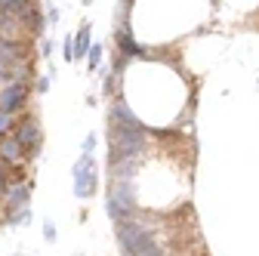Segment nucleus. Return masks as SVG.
Listing matches in <instances>:
<instances>
[{
  "mask_svg": "<svg viewBox=\"0 0 259 256\" xmlns=\"http://www.w3.org/2000/svg\"><path fill=\"white\" fill-rule=\"evenodd\" d=\"M50 53H53V44H50V40H44V44H40V56H50Z\"/></svg>",
  "mask_w": 259,
  "mask_h": 256,
  "instance_id": "aec40b11",
  "label": "nucleus"
},
{
  "mask_svg": "<svg viewBox=\"0 0 259 256\" xmlns=\"http://www.w3.org/2000/svg\"><path fill=\"white\" fill-rule=\"evenodd\" d=\"M13 136L19 139V145H22L25 154H37L40 151V123L34 117H25L16 130H13Z\"/></svg>",
  "mask_w": 259,
  "mask_h": 256,
  "instance_id": "20e7f679",
  "label": "nucleus"
},
{
  "mask_svg": "<svg viewBox=\"0 0 259 256\" xmlns=\"http://www.w3.org/2000/svg\"><path fill=\"white\" fill-rule=\"evenodd\" d=\"M62 53H65V62H74V40H71V37H65Z\"/></svg>",
  "mask_w": 259,
  "mask_h": 256,
  "instance_id": "dca6fc26",
  "label": "nucleus"
},
{
  "mask_svg": "<svg viewBox=\"0 0 259 256\" xmlns=\"http://www.w3.org/2000/svg\"><path fill=\"white\" fill-rule=\"evenodd\" d=\"M117 47H120V53L123 56H145V50L133 40V37H130V31L123 28V31H117Z\"/></svg>",
  "mask_w": 259,
  "mask_h": 256,
  "instance_id": "1a4fd4ad",
  "label": "nucleus"
},
{
  "mask_svg": "<svg viewBox=\"0 0 259 256\" xmlns=\"http://www.w3.org/2000/svg\"><path fill=\"white\" fill-rule=\"evenodd\" d=\"M31 7V0H0V13H10V16H22Z\"/></svg>",
  "mask_w": 259,
  "mask_h": 256,
  "instance_id": "9b49d317",
  "label": "nucleus"
},
{
  "mask_svg": "<svg viewBox=\"0 0 259 256\" xmlns=\"http://www.w3.org/2000/svg\"><path fill=\"white\" fill-rule=\"evenodd\" d=\"M25 56H28V50L22 44H16V37H0V65L16 68L25 62Z\"/></svg>",
  "mask_w": 259,
  "mask_h": 256,
  "instance_id": "39448f33",
  "label": "nucleus"
},
{
  "mask_svg": "<svg viewBox=\"0 0 259 256\" xmlns=\"http://www.w3.org/2000/svg\"><path fill=\"white\" fill-rule=\"evenodd\" d=\"M44 235H47V241H53V238H56V229L50 226V222H47V226H44Z\"/></svg>",
  "mask_w": 259,
  "mask_h": 256,
  "instance_id": "6ab92c4d",
  "label": "nucleus"
},
{
  "mask_svg": "<svg viewBox=\"0 0 259 256\" xmlns=\"http://www.w3.org/2000/svg\"><path fill=\"white\" fill-rule=\"evenodd\" d=\"M28 102V80H10L0 90V111H7L16 117V111H22Z\"/></svg>",
  "mask_w": 259,
  "mask_h": 256,
  "instance_id": "7ed1b4c3",
  "label": "nucleus"
},
{
  "mask_svg": "<svg viewBox=\"0 0 259 256\" xmlns=\"http://www.w3.org/2000/svg\"><path fill=\"white\" fill-rule=\"evenodd\" d=\"M99 62H102V47L96 44V47H90V53H87V68L96 71V68H99Z\"/></svg>",
  "mask_w": 259,
  "mask_h": 256,
  "instance_id": "ddd939ff",
  "label": "nucleus"
},
{
  "mask_svg": "<svg viewBox=\"0 0 259 256\" xmlns=\"http://www.w3.org/2000/svg\"><path fill=\"white\" fill-rule=\"evenodd\" d=\"M22 145H19V139L13 136V133H7V136H0V164H7V167H13V164H19L22 161Z\"/></svg>",
  "mask_w": 259,
  "mask_h": 256,
  "instance_id": "423d86ee",
  "label": "nucleus"
},
{
  "mask_svg": "<svg viewBox=\"0 0 259 256\" xmlns=\"http://www.w3.org/2000/svg\"><path fill=\"white\" fill-rule=\"evenodd\" d=\"M7 207H10V213H22L25 207H28V182H19V185H13V188H7Z\"/></svg>",
  "mask_w": 259,
  "mask_h": 256,
  "instance_id": "0eeeda50",
  "label": "nucleus"
},
{
  "mask_svg": "<svg viewBox=\"0 0 259 256\" xmlns=\"http://www.w3.org/2000/svg\"><path fill=\"white\" fill-rule=\"evenodd\" d=\"M19 31V19L10 13H0V37H16Z\"/></svg>",
  "mask_w": 259,
  "mask_h": 256,
  "instance_id": "f8f14e48",
  "label": "nucleus"
},
{
  "mask_svg": "<svg viewBox=\"0 0 259 256\" xmlns=\"http://www.w3.org/2000/svg\"><path fill=\"white\" fill-rule=\"evenodd\" d=\"M7 188H10V167L0 164V198L7 195Z\"/></svg>",
  "mask_w": 259,
  "mask_h": 256,
  "instance_id": "4468645a",
  "label": "nucleus"
},
{
  "mask_svg": "<svg viewBox=\"0 0 259 256\" xmlns=\"http://www.w3.org/2000/svg\"><path fill=\"white\" fill-rule=\"evenodd\" d=\"M93 145H96V136L90 133V136L83 139V154H93Z\"/></svg>",
  "mask_w": 259,
  "mask_h": 256,
  "instance_id": "f3484780",
  "label": "nucleus"
},
{
  "mask_svg": "<svg viewBox=\"0 0 259 256\" xmlns=\"http://www.w3.org/2000/svg\"><path fill=\"white\" fill-rule=\"evenodd\" d=\"M87 53H90V25H83L74 37V59H87Z\"/></svg>",
  "mask_w": 259,
  "mask_h": 256,
  "instance_id": "9d476101",
  "label": "nucleus"
},
{
  "mask_svg": "<svg viewBox=\"0 0 259 256\" xmlns=\"http://www.w3.org/2000/svg\"><path fill=\"white\" fill-rule=\"evenodd\" d=\"M19 25H25L28 31H34V34H40V31H44V13L34 7V4H31L22 16H19Z\"/></svg>",
  "mask_w": 259,
  "mask_h": 256,
  "instance_id": "6e6552de",
  "label": "nucleus"
},
{
  "mask_svg": "<svg viewBox=\"0 0 259 256\" xmlns=\"http://www.w3.org/2000/svg\"><path fill=\"white\" fill-rule=\"evenodd\" d=\"M96 185H99V173H96L93 154H80V161L74 164V195L80 201H90Z\"/></svg>",
  "mask_w": 259,
  "mask_h": 256,
  "instance_id": "f03ea898",
  "label": "nucleus"
},
{
  "mask_svg": "<svg viewBox=\"0 0 259 256\" xmlns=\"http://www.w3.org/2000/svg\"><path fill=\"white\" fill-rule=\"evenodd\" d=\"M133 210H136V198H133V188H130V182L114 179L111 188H108V216H111L114 222H123Z\"/></svg>",
  "mask_w": 259,
  "mask_h": 256,
  "instance_id": "f257e3e1",
  "label": "nucleus"
},
{
  "mask_svg": "<svg viewBox=\"0 0 259 256\" xmlns=\"http://www.w3.org/2000/svg\"><path fill=\"white\" fill-rule=\"evenodd\" d=\"M37 90H40V93L50 90V77H40V80H37Z\"/></svg>",
  "mask_w": 259,
  "mask_h": 256,
  "instance_id": "412c9836",
  "label": "nucleus"
},
{
  "mask_svg": "<svg viewBox=\"0 0 259 256\" xmlns=\"http://www.w3.org/2000/svg\"><path fill=\"white\" fill-rule=\"evenodd\" d=\"M47 19H50V22H53V25H56V22H59V13H56V10H53V7H50V13H47Z\"/></svg>",
  "mask_w": 259,
  "mask_h": 256,
  "instance_id": "4be33fe9",
  "label": "nucleus"
},
{
  "mask_svg": "<svg viewBox=\"0 0 259 256\" xmlns=\"http://www.w3.org/2000/svg\"><path fill=\"white\" fill-rule=\"evenodd\" d=\"M10 126H13V114L0 111V136H7V133H10Z\"/></svg>",
  "mask_w": 259,
  "mask_h": 256,
  "instance_id": "2eb2a0df",
  "label": "nucleus"
},
{
  "mask_svg": "<svg viewBox=\"0 0 259 256\" xmlns=\"http://www.w3.org/2000/svg\"><path fill=\"white\" fill-rule=\"evenodd\" d=\"M10 80H13V71L7 65H0V83H10Z\"/></svg>",
  "mask_w": 259,
  "mask_h": 256,
  "instance_id": "a211bd4d",
  "label": "nucleus"
}]
</instances>
